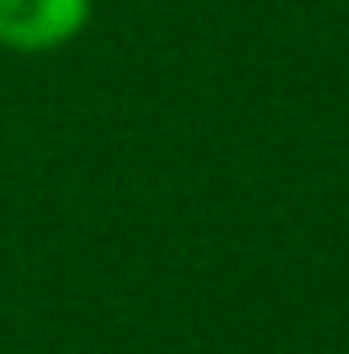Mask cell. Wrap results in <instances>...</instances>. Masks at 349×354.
I'll return each mask as SVG.
<instances>
[{"label": "cell", "instance_id": "obj_1", "mask_svg": "<svg viewBox=\"0 0 349 354\" xmlns=\"http://www.w3.org/2000/svg\"><path fill=\"white\" fill-rule=\"evenodd\" d=\"M90 0H0V46L21 54L58 50L83 33Z\"/></svg>", "mask_w": 349, "mask_h": 354}]
</instances>
